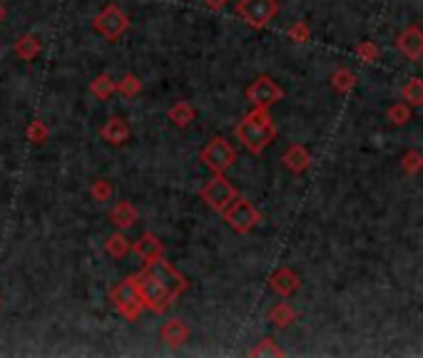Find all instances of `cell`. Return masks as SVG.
<instances>
[{
	"mask_svg": "<svg viewBox=\"0 0 423 358\" xmlns=\"http://www.w3.org/2000/svg\"><path fill=\"white\" fill-rule=\"evenodd\" d=\"M234 137L239 139L251 154L264 152L276 139V125H274V120H271L269 110L254 107L251 112H246L244 117L236 122Z\"/></svg>",
	"mask_w": 423,
	"mask_h": 358,
	"instance_id": "cell-1",
	"label": "cell"
},
{
	"mask_svg": "<svg viewBox=\"0 0 423 358\" xmlns=\"http://www.w3.org/2000/svg\"><path fill=\"white\" fill-rule=\"evenodd\" d=\"M132 276V284L137 289V296L142 301L145 309H150L152 314L162 316L164 311H169V306L174 304V296L169 294L167 286H162L147 269L137 271V274H130Z\"/></svg>",
	"mask_w": 423,
	"mask_h": 358,
	"instance_id": "cell-2",
	"label": "cell"
},
{
	"mask_svg": "<svg viewBox=\"0 0 423 358\" xmlns=\"http://www.w3.org/2000/svg\"><path fill=\"white\" fill-rule=\"evenodd\" d=\"M110 304L115 306V311H118L122 319H127V321L140 319L145 306H142V301H140L137 289H135V284H132V276H127L125 281H120L118 286L110 289Z\"/></svg>",
	"mask_w": 423,
	"mask_h": 358,
	"instance_id": "cell-3",
	"label": "cell"
},
{
	"mask_svg": "<svg viewBox=\"0 0 423 358\" xmlns=\"http://www.w3.org/2000/svg\"><path fill=\"white\" fill-rule=\"evenodd\" d=\"M199 159H202L204 164L212 169L214 174H224L226 169L234 167L236 162V149L231 147L229 139L224 137H212L207 144H204V149L199 152Z\"/></svg>",
	"mask_w": 423,
	"mask_h": 358,
	"instance_id": "cell-4",
	"label": "cell"
},
{
	"mask_svg": "<svg viewBox=\"0 0 423 358\" xmlns=\"http://www.w3.org/2000/svg\"><path fill=\"white\" fill-rule=\"evenodd\" d=\"M93 25H95V30H98L103 38H108V40H120L125 33H127V28H130V18H127V13H125L122 8H120L118 3H110V5H105L103 10H100L98 15H95V20H93Z\"/></svg>",
	"mask_w": 423,
	"mask_h": 358,
	"instance_id": "cell-5",
	"label": "cell"
},
{
	"mask_svg": "<svg viewBox=\"0 0 423 358\" xmlns=\"http://www.w3.org/2000/svg\"><path fill=\"white\" fill-rule=\"evenodd\" d=\"M224 221L236 231V234H249L256 224L261 221V211L244 196H236L229 206L224 209Z\"/></svg>",
	"mask_w": 423,
	"mask_h": 358,
	"instance_id": "cell-6",
	"label": "cell"
},
{
	"mask_svg": "<svg viewBox=\"0 0 423 358\" xmlns=\"http://www.w3.org/2000/svg\"><path fill=\"white\" fill-rule=\"evenodd\" d=\"M234 13L251 28H266L279 13V3L276 0H239Z\"/></svg>",
	"mask_w": 423,
	"mask_h": 358,
	"instance_id": "cell-7",
	"label": "cell"
},
{
	"mask_svg": "<svg viewBox=\"0 0 423 358\" xmlns=\"http://www.w3.org/2000/svg\"><path fill=\"white\" fill-rule=\"evenodd\" d=\"M199 196H202L214 211L224 214V209L239 196V191H236V186L231 184V181L224 179V174H214V177L199 189Z\"/></svg>",
	"mask_w": 423,
	"mask_h": 358,
	"instance_id": "cell-8",
	"label": "cell"
},
{
	"mask_svg": "<svg viewBox=\"0 0 423 358\" xmlns=\"http://www.w3.org/2000/svg\"><path fill=\"white\" fill-rule=\"evenodd\" d=\"M246 100H249L254 107L269 110V107H274L276 102L284 100V90H281L269 75H259V78L246 88Z\"/></svg>",
	"mask_w": 423,
	"mask_h": 358,
	"instance_id": "cell-9",
	"label": "cell"
},
{
	"mask_svg": "<svg viewBox=\"0 0 423 358\" xmlns=\"http://www.w3.org/2000/svg\"><path fill=\"white\" fill-rule=\"evenodd\" d=\"M147 271L160 281V284L167 286L169 294H172L174 299H177V296L182 294L184 289H187V279H184V276L179 274L174 266H169L167 261H164V256L160 261H155V264H147Z\"/></svg>",
	"mask_w": 423,
	"mask_h": 358,
	"instance_id": "cell-10",
	"label": "cell"
},
{
	"mask_svg": "<svg viewBox=\"0 0 423 358\" xmlns=\"http://www.w3.org/2000/svg\"><path fill=\"white\" fill-rule=\"evenodd\" d=\"M396 48L411 63H419L423 58V30L419 25H409L396 35Z\"/></svg>",
	"mask_w": 423,
	"mask_h": 358,
	"instance_id": "cell-11",
	"label": "cell"
},
{
	"mask_svg": "<svg viewBox=\"0 0 423 358\" xmlns=\"http://www.w3.org/2000/svg\"><path fill=\"white\" fill-rule=\"evenodd\" d=\"M269 289L274 291V294H279L281 299H289V296H294L296 291L301 289V279L294 269L281 266V269H276L274 274L269 276Z\"/></svg>",
	"mask_w": 423,
	"mask_h": 358,
	"instance_id": "cell-12",
	"label": "cell"
},
{
	"mask_svg": "<svg viewBox=\"0 0 423 358\" xmlns=\"http://www.w3.org/2000/svg\"><path fill=\"white\" fill-rule=\"evenodd\" d=\"M132 251L137 254L140 261H145V264H155V261H160L164 256L162 241H160L152 231H145V234L132 244Z\"/></svg>",
	"mask_w": 423,
	"mask_h": 358,
	"instance_id": "cell-13",
	"label": "cell"
},
{
	"mask_svg": "<svg viewBox=\"0 0 423 358\" xmlns=\"http://www.w3.org/2000/svg\"><path fill=\"white\" fill-rule=\"evenodd\" d=\"M189 336H192V329H189L182 319H169L167 324L162 326V331H160V339H162V344L167 346V349H179V346H184L189 341Z\"/></svg>",
	"mask_w": 423,
	"mask_h": 358,
	"instance_id": "cell-14",
	"label": "cell"
},
{
	"mask_svg": "<svg viewBox=\"0 0 423 358\" xmlns=\"http://www.w3.org/2000/svg\"><path fill=\"white\" fill-rule=\"evenodd\" d=\"M281 162H284V167L289 169L291 174H304L306 169L311 167V154L304 144H291V147H286Z\"/></svg>",
	"mask_w": 423,
	"mask_h": 358,
	"instance_id": "cell-15",
	"label": "cell"
},
{
	"mask_svg": "<svg viewBox=\"0 0 423 358\" xmlns=\"http://www.w3.org/2000/svg\"><path fill=\"white\" fill-rule=\"evenodd\" d=\"M100 135H103V139L108 144H113V147H120V144H125L130 139V125L125 122L122 117H110L108 122L103 125Z\"/></svg>",
	"mask_w": 423,
	"mask_h": 358,
	"instance_id": "cell-16",
	"label": "cell"
},
{
	"mask_svg": "<svg viewBox=\"0 0 423 358\" xmlns=\"http://www.w3.org/2000/svg\"><path fill=\"white\" fill-rule=\"evenodd\" d=\"M110 221H113L120 231L132 229V226L137 224V209H135L132 201H125V199L118 201V204L113 206V211H110Z\"/></svg>",
	"mask_w": 423,
	"mask_h": 358,
	"instance_id": "cell-17",
	"label": "cell"
},
{
	"mask_svg": "<svg viewBox=\"0 0 423 358\" xmlns=\"http://www.w3.org/2000/svg\"><path fill=\"white\" fill-rule=\"evenodd\" d=\"M296 319H299V314H296L294 306L286 304V301H279L276 306H271L269 314H266V321H269L271 326H276V329H289Z\"/></svg>",
	"mask_w": 423,
	"mask_h": 358,
	"instance_id": "cell-18",
	"label": "cell"
},
{
	"mask_svg": "<svg viewBox=\"0 0 423 358\" xmlns=\"http://www.w3.org/2000/svg\"><path fill=\"white\" fill-rule=\"evenodd\" d=\"M40 50H43V40H40L35 33H28V35H23V38L15 40V55H18L23 63L35 60L40 55Z\"/></svg>",
	"mask_w": 423,
	"mask_h": 358,
	"instance_id": "cell-19",
	"label": "cell"
},
{
	"mask_svg": "<svg viewBox=\"0 0 423 358\" xmlns=\"http://www.w3.org/2000/svg\"><path fill=\"white\" fill-rule=\"evenodd\" d=\"M167 117H169V122L177 125V127H187V125H192L194 117H197V110H194L187 100H179V102H174L172 107L167 110Z\"/></svg>",
	"mask_w": 423,
	"mask_h": 358,
	"instance_id": "cell-20",
	"label": "cell"
},
{
	"mask_svg": "<svg viewBox=\"0 0 423 358\" xmlns=\"http://www.w3.org/2000/svg\"><path fill=\"white\" fill-rule=\"evenodd\" d=\"M105 251H108V256H113V259H125V256L132 251V246H130L127 236H125L122 231H115V234H110L108 241H105Z\"/></svg>",
	"mask_w": 423,
	"mask_h": 358,
	"instance_id": "cell-21",
	"label": "cell"
},
{
	"mask_svg": "<svg viewBox=\"0 0 423 358\" xmlns=\"http://www.w3.org/2000/svg\"><path fill=\"white\" fill-rule=\"evenodd\" d=\"M331 88L339 95H349L351 90L356 88V75L351 73L349 68H339L334 75H331Z\"/></svg>",
	"mask_w": 423,
	"mask_h": 358,
	"instance_id": "cell-22",
	"label": "cell"
},
{
	"mask_svg": "<svg viewBox=\"0 0 423 358\" xmlns=\"http://www.w3.org/2000/svg\"><path fill=\"white\" fill-rule=\"evenodd\" d=\"M401 98H404V102H409L411 107H421L423 105V80L411 78L409 83H404V88H401Z\"/></svg>",
	"mask_w": 423,
	"mask_h": 358,
	"instance_id": "cell-23",
	"label": "cell"
},
{
	"mask_svg": "<svg viewBox=\"0 0 423 358\" xmlns=\"http://www.w3.org/2000/svg\"><path fill=\"white\" fill-rule=\"evenodd\" d=\"M90 93H93L98 100H108L118 93V83H115L110 75H98V78L90 83Z\"/></svg>",
	"mask_w": 423,
	"mask_h": 358,
	"instance_id": "cell-24",
	"label": "cell"
},
{
	"mask_svg": "<svg viewBox=\"0 0 423 358\" xmlns=\"http://www.w3.org/2000/svg\"><path fill=\"white\" fill-rule=\"evenodd\" d=\"M354 55L361 60V63L371 65V63H376V60L381 58V48H379V43H374V40H361V43L356 45Z\"/></svg>",
	"mask_w": 423,
	"mask_h": 358,
	"instance_id": "cell-25",
	"label": "cell"
},
{
	"mask_svg": "<svg viewBox=\"0 0 423 358\" xmlns=\"http://www.w3.org/2000/svg\"><path fill=\"white\" fill-rule=\"evenodd\" d=\"M401 169H404L409 177H416V174L423 172V154L419 149H409L401 159Z\"/></svg>",
	"mask_w": 423,
	"mask_h": 358,
	"instance_id": "cell-26",
	"label": "cell"
},
{
	"mask_svg": "<svg viewBox=\"0 0 423 358\" xmlns=\"http://www.w3.org/2000/svg\"><path fill=\"white\" fill-rule=\"evenodd\" d=\"M386 117H389V122L396 125V127H404L406 122H411V105L409 102L391 105L389 112H386Z\"/></svg>",
	"mask_w": 423,
	"mask_h": 358,
	"instance_id": "cell-27",
	"label": "cell"
},
{
	"mask_svg": "<svg viewBox=\"0 0 423 358\" xmlns=\"http://www.w3.org/2000/svg\"><path fill=\"white\" fill-rule=\"evenodd\" d=\"M25 135H28V139L33 144H45L48 142V137H50V127L43 122V120H33V122L28 125V130H25Z\"/></svg>",
	"mask_w": 423,
	"mask_h": 358,
	"instance_id": "cell-28",
	"label": "cell"
},
{
	"mask_svg": "<svg viewBox=\"0 0 423 358\" xmlns=\"http://www.w3.org/2000/svg\"><path fill=\"white\" fill-rule=\"evenodd\" d=\"M118 90L125 98H137V95L142 93V83H140V78L135 73H127L122 78V83H118Z\"/></svg>",
	"mask_w": 423,
	"mask_h": 358,
	"instance_id": "cell-29",
	"label": "cell"
},
{
	"mask_svg": "<svg viewBox=\"0 0 423 358\" xmlns=\"http://www.w3.org/2000/svg\"><path fill=\"white\" fill-rule=\"evenodd\" d=\"M113 194H115V189L108 179H95L93 186H90V196H93L95 201H103V204L113 199Z\"/></svg>",
	"mask_w": 423,
	"mask_h": 358,
	"instance_id": "cell-30",
	"label": "cell"
},
{
	"mask_svg": "<svg viewBox=\"0 0 423 358\" xmlns=\"http://www.w3.org/2000/svg\"><path fill=\"white\" fill-rule=\"evenodd\" d=\"M286 35H289L291 43H309V40H311V28L304 23V20H296V23L291 25L289 30H286Z\"/></svg>",
	"mask_w": 423,
	"mask_h": 358,
	"instance_id": "cell-31",
	"label": "cell"
},
{
	"mask_svg": "<svg viewBox=\"0 0 423 358\" xmlns=\"http://www.w3.org/2000/svg\"><path fill=\"white\" fill-rule=\"evenodd\" d=\"M249 356H276L279 358V356H284V351L274 344V339H261L259 344L249 351Z\"/></svg>",
	"mask_w": 423,
	"mask_h": 358,
	"instance_id": "cell-32",
	"label": "cell"
},
{
	"mask_svg": "<svg viewBox=\"0 0 423 358\" xmlns=\"http://www.w3.org/2000/svg\"><path fill=\"white\" fill-rule=\"evenodd\" d=\"M204 5H207L209 10H224L226 5L231 3V0H202Z\"/></svg>",
	"mask_w": 423,
	"mask_h": 358,
	"instance_id": "cell-33",
	"label": "cell"
},
{
	"mask_svg": "<svg viewBox=\"0 0 423 358\" xmlns=\"http://www.w3.org/2000/svg\"><path fill=\"white\" fill-rule=\"evenodd\" d=\"M3 18H5V5H3V0H0V23H3Z\"/></svg>",
	"mask_w": 423,
	"mask_h": 358,
	"instance_id": "cell-34",
	"label": "cell"
}]
</instances>
